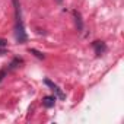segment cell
Wrapping results in <instances>:
<instances>
[{"label": "cell", "instance_id": "1", "mask_svg": "<svg viewBox=\"0 0 124 124\" xmlns=\"http://www.w3.org/2000/svg\"><path fill=\"white\" fill-rule=\"evenodd\" d=\"M15 6V37L19 44H25L28 41V35L25 32L23 21H22V10H21V3L19 0H12Z\"/></svg>", "mask_w": 124, "mask_h": 124}, {"label": "cell", "instance_id": "2", "mask_svg": "<svg viewBox=\"0 0 124 124\" xmlns=\"http://www.w3.org/2000/svg\"><path fill=\"white\" fill-rule=\"evenodd\" d=\"M44 83L54 92V95H55V98H58V99H61V101H64L66 99V93L61 91L60 88H58V85H55L53 80H50V79H44Z\"/></svg>", "mask_w": 124, "mask_h": 124}, {"label": "cell", "instance_id": "3", "mask_svg": "<svg viewBox=\"0 0 124 124\" xmlns=\"http://www.w3.org/2000/svg\"><path fill=\"white\" fill-rule=\"evenodd\" d=\"M92 48L95 50V54H96L98 57L107 53V44H105L104 41H98V39L93 41V42H92Z\"/></svg>", "mask_w": 124, "mask_h": 124}, {"label": "cell", "instance_id": "4", "mask_svg": "<svg viewBox=\"0 0 124 124\" xmlns=\"http://www.w3.org/2000/svg\"><path fill=\"white\" fill-rule=\"evenodd\" d=\"M42 105L45 108H53L55 105V95H47L42 98Z\"/></svg>", "mask_w": 124, "mask_h": 124}, {"label": "cell", "instance_id": "5", "mask_svg": "<svg viewBox=\"0 0 124 124\" xmlns=\"http://www.w3.org/2000/svg\"><path fill=\"white\" fill-rule=\"evenodd\" d=\"M21 64H23V60H22V58H19V57H15V58L12 60V63L9 64V67H8V72H10V70H15V69H18V67H21Z\"/></svg>", "mask_w": 124, "mask_h": 124}, {"label": "cell", "instance_id": "6", "mask_svg": "<svg viewBox=\"0 0 124 124\" xmlns=\"http://www.w3.org/2000/svg\"><path fill=\"white\" fill-rule=\"evenodd\" d=\"M73 16H75V21H76V25H78V29L82 31L83 29V22H82V18H80V13L78 10L73 12Z\"/></svg>", "mask_w": 124, "mask_h": 124}, {"label": "cell", "instance_id": "7", "mask_svg": "<svg viewBox=\"0 0 124 124\" xmlns=\"http://www.w3.org/2000/svg\"><path fill=\"white\" fill-rule=\"evenodd\" d=\"M29 53H32V54H34L35 57H38L39 60H44V58H45V55H44V54H42L41 51H38V50H35V48H31V50H29Z\"/></svg>", "mask_w": 124, "mask_h": 124}, {"label": "cell", "instance_id": "8", "mask_svg": "<svg viewBox=\"0 0 124 124\" xmlns=\"http://www.w3.org/2000/svg\"><path fill=\"white\" fill-rule=\"evenodd\" d=\"M8 73H9V72H8V69H2V70H0V82L5 79V76H6Z\"/></svg>", "mask_w": 124, "mask_h": 124}, {"label": "cell", "instance_id": "9", "mask_svg": "<svg viewBox=\"0 0 124 124\" xmlns=\"http://www.w3.org/2000/svg\"><path fill=\"white\" fill-rule=\"evenodd\" d=\"M8 45V41L5 39V38H0V48H2V47H6Z\"/></svg>", "mask_w": 124, "mask_h": 124}, {"label": "cell", "instance_id": "10", "mask_svg": "<svg viewBox=\"0 0 124 124\" xmlns=\"http://www.w3.org/2000/svg\"><path fill=\"white\" fill-rule=\"evenodd\" d=\"M3 54H6V51L5 50H0V55H3Z\"/></svg>", "mask_w": 124, "mask_h": 124}, {"label": "cell", "instance_id": "11", "mask_svg": "<svg viewBox=\"0 0 124 124\" xmlns=\"http://www.w3.org/2000/svg\"><path fill=\"white\" fill-rule=\"evenodd\" d=\"M57 2H58V3H61V2H63V0H57Z\"/></svg>", "mask_w": 124, "mask_h": 124}]
</instances>
